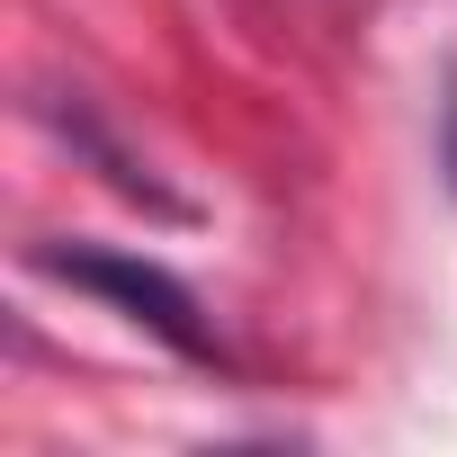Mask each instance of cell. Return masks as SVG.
<instances>
[{"mask_svg": "<svg viewBox=\"0 0 457 457\" xmlns=\"http://www.w3.org/2000/svg\"><path fill=\"white\" fill-rule=\"evenodd\" d=\"M37 270H46V278H63V287H81V296H99V305H117L135 332H153L162 350H179V359H197V368H215V359H224V350H215V332H206V314H197V296H188L162 261H144V252L37 243Z\"/></svg>", "mask_w": 457, "mask_h": 457, "instance_id": "6da1fadb", "label": "cell"}]
</instances>
